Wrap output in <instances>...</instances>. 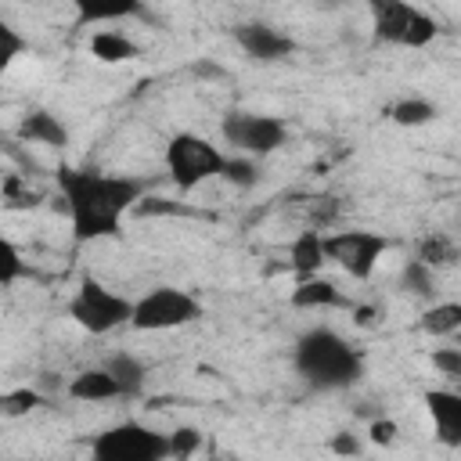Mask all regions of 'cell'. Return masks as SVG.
<instances>
[{
    "label": "cell",
    "mask_w": 461,
    "mask_h": 461,
    "mask_svg": "<svg viewBox=\"0 0 461 461\" xmlns=\"http://www.w3.org/2000/svg\"><path fill=\"white\" fill-rule=\"evenodd\" d=\"M58 191L68 209L72 238L101 241L115 238L122 230V220L137 209V202L148 194V180L126 176V173H101L90 166H58Z\"/></svg>",
    "instance_id": "cell-1"
},
{
    "label": "cell",
    "mask_w": 461,
    "mask_h": 461,
    "mask_svg": "<svg viewBox=\"0 0 461 461\" xmlns=\"http://www.w3.org/2000/svg\"><path fill=\"white\" fill-rule=\"evenodd\" d=\"M295 375L317 393H342L364 378V353L335 328H310L292 346Z\"/></svg>",
    "instance_id": "cell-2"
},
{
    "label": "cell",
    "mask_w": 461,
    "mask_h": 461,
    "mask_svg": "<svg viewBox=\"0 0 461 461\" xmlns=\"http://www.w3.org/2000/svg\"><path fill=\"white\" fill-rule=\"evenodd\" d=\"M223 162H227V155L212 140H205L202 133L180 130L166 140V173H169V180L176 184L180 194H191L205 180L220 176Z\"/></svg>",
    "instance_id": "cell-3"
},
{
    "label": "cell",
    "mask_w": 461,
    "mask_h": 461,
    "mask_svg": "<svg viewBox=\"0 0 461 461\" xmlns=\"http://www.w3.org/2000/svg\"><path fill=\"white\" fill-rule=\"evenodd\" d=\"M90 461H169V436L144 421H115L90 439Z\"/></svg>",
    "instance_id": "cell-4"
},
{
    "label": "cell",
    "mask_w": 461,
    "mask_h": 461,
    "mask_svg": "<svg viewBox=\"0 0 461 461\" xmlns=\"http://www.w3.org/2000/svg\"><path fill=\"white\" fill-rule=\"evenodd\" d=\"M205 317V306L173 285H158L151 292H144L133 310H130V328L137 331H173V328H187L194 321Z\"/></svg>",
    "instance_id": "cell-5"
},
{
    "label": "cell",
    "mask_w": 461,
    "mask_h": 461,
    "mask_svg": "<svg viewBox=\"0 0 461 461\" xmlns=\"http://www.w3.org/2000/svg\"><path fill=\"white\" fill-rule=\"evenodd\" d=\"M371 18H375V36L382 43H393L403 50H421L439 36V22L429 11H421L418 4L378 0V4H371Z\"/></svg>",
    "instance_id": "cell-6"
},
{
    "label": "cell",
    "mask_w": 461,
    "mask_h": 461,
    "mask_svg": "<svg viewBox=\"0 0 461 461\" xmlns=\"http://www.w3.org/2000/svg\"><path fill=\"white\" fill-rule=\"evenodd\" d=\"M130 310H133V303L126 295L112 292L108 285H101L97 277H83L68 299V317L86 335H108V331L130 324Z\"/></svg>",
    "instance_id": "cell-7"
},
{
    "label": "cell",
    "mask_w": 461,
    "mask_h": 461,
    "mask_svg": "<svg viewBox=\"0 0 461 461\" xmlns=\"http://www.w3.org/2000/svg\"><path fill=\"white\" fill-rule=\"evenodd\" d=\"M220 137L245 158H267L288 140V122L263 112H227L220 122Z\"/></svg>",
    "instance_id": "cell-8"
},
{
    "label": "cell",
    "mask_w": 461,
    "mask_h": 461,
    "mask_svg": "<svg viewBox=\"0 0 461 461\" xmlns=\"http://www.w3.org/2000/svg\"><path fill=\"white\" fill-rule=\"evenodd\" d=\"M389 241L375 230H360V227H349V230H335V234H324V259L342 267L353 281H367L378 267V259L385 256Z\"/></svg>",
    "instance_id": "cell-9"
},
{
    "label": "cell",
    "mask_w": 461,
    "mask_h": 461,
    "mask_svg": "<svg viewBox=\"0 0 461 461\" xmlns=\"http://www.w3.org/2000/svg\"><path fill=\"white\" fill-rule=\"evenodd\" d=\"M230 36L252 61H263V65H274V61H285L288 54H295V40L270 22H241L230 29Z\"/></svg>",
    "instance_id": "cell-10"
},
{
    "label": "cell",
    "mask_w": 461,
    "mask_h": 461,
    "mask_svg": "<svg viewBox=\"0 0 461 461\" xmlns=\"http://www.w3.org/2000/svg\"><path fill=\"white\" fill-rule=\"evenodd\" d=\"M429 418H432V429H436V439L450 450L461 447V396L454 389H429L421 396Z\"/></svg>",
    "instance_id": "cell-11"
},
{
    "label": "cell",
    "mask_w": 461,
    "mask_h": 461,
    "mask_svg": "<svg viewBox=\"0 0 461 461\" xmlns=\"http://www.w3.org/2000/svg\"><path fill=\"white\" fill-rule=\"evenodd\" d=\"M14 133H18L22 140H29V144H43V148H54V151L68 148V126H65L54 112H43V108L22 115V122H18Z\"/></svg>",
    "instance_id": "cell-12"
},
{
    "label": "cell",
    "mask_w": 461,
    "mask_h": 461,
    "mask_svg": "<svg viewBox=\"0 0 461 461\" xmlns=\"http://www.w3.org/2000/svg\"><path fill=\"white\" fill-rule=\"evenodd\" d=\"M324 263H328V259H324V234H321L317 227L299 230V234L292 238V245H288V267H292V274H295L299 281H306V277H317V270H321Z\"/></svg>",
    "instance_id": "cell-13"
},
{
    "label": "cell",
    "mask_w": 461,
    "mask_h": 461,
    "mask_svg": "<svg viewBox=\"0 0 461 461\" xmlns=\"http://www.w3.org/2000/svg\"><path fill=\"white\" fill-rule=\"evenodd\" d=\"M295 310H349L353 303L342 295V288H335L328 277H306L292 288V299H288Z\"/></svg>",
    "instance_id": "cell-14"
},
{
    "label": "cell",
    "mask_w": 461,
    "mask_h": 461,
    "mask_svg": "<svg viewBox=\"0 0 461 461\" xmlns=\"http://www.w3.org/2000/svg\"><path fill=\"white\" fill-rule=\"evenodd\" d=\"M101 367L112 375V382L119 385L122 400H140L144 396V389H148V367H144L140 357H133V353H108V360Z\"/></svg>",
    "instance_id": "cell-15"
},
{
    "label": "cell",
    "mask_w": 461,
    "mask_h": 461,
    "mask_svg": "<svg viewBox=\"0 0 461 461\" xmlns=\"http://www.w3.org/2000/svg\"><path fill=\"white\" fill-rule=\"evenodd\" d=\"M65 393L79 403H108V400H122L119 385L112 382V375L104 367H86L79 375H72V382L65 385Z\"/></svg>",
    "instance_id": "cell-16"
},
{
    "label": "cell",
    "mask_w": 461,
    "mask_h": 461,
    "mask_svg": "<svg viewBox=\"0 0 461 461\" xmlns=\"http://www.w3.org/2000/svg\"><path fill=\"white\" fill-rule=\"evenodd\" d=\"M90 54L104 65H122V61L137 58V43L122 29H97L90 36Z\"/></svg>",
    "instance_id": "cell-17"
},
{
    "label": "cell",
    "mask_w": 461,
    "mask_h": 461,
    "mask_svg": "<svg viewBox=\"0 0 461 461\" xmlns=\"http://www.w3.org/2000/svg\"><path fill=\"white\" fill-rule=\"evenodd\" d=\"M396 285H400L403 295L429 303L436 295V270L425 267V263H418V259H407L403 270H400V277H396Z\"/></svg>",
    "instance_id": "cell-18"
},
{
    "label": "cell",
    "mask_w": 461,
    "mask_h": 461,
    "mask_svg": "<svg viewBox=\"0 0 461 461\" xmlns=\"http://www.w3.org/2000/svg\"><path fill=\"white\" fill-rule=\"evenodd\" d=\"M418 328L432 339H447L461 328V303H432L421 317H418Z\"/></svg>",
    "instance_id": "cell-19"
},
{
    "label": "cell",
    "mask_w": 461,
    "mask_h": 461,
    "mask_svg": "<svg viewBox=\"0 0 461 461\" xmlns=\"http://www.w3.org/2000/svg\"><path fill=\"white\" fill-rule=\"evenodd\" d=\"M47 403H50V396L40 393V389H29V385L7 389V393H0V418H25V414H32Z\"/></svg>",
    "instance_id": "cell-20"
},
{
    "label": "cell",
    "mask_w": 461,
    "mask_h": 461,
    "mask_svg": "<svg viewBox=\"0 0 461 461\" xmlns=\"http://www.w3.org/2000/svg\"><path fill=\"white\" fill-rule=\"evenodd\" d=\"M439 115V108L429 101V97H400L393 108H389V119L396 126H425Z\"/></svg>",
    "instance_id": "cell-21"
},
{
    "label": "cell",
    "mask_w": 461,
    "mask_h": 461,
    "mask_svg": "<svg viewBox=\"0 0 461 461\" xmlns=\"http://www.w3.org/2000/svg\"><path fill=\"white\" fill-rule=\"evenodd\" d=\"M414 259L418 263H425V267H450L454 259H457V245H454V238H447V234H425L421 241H418V252H414Z\"/></svg>",
    "instance_id": "cell-22"
},
{
    "label": "cell",
    "mask_w": 461,
    "mask_h": 461,
    "mask_svg": "<svg viewBox=\"0 0 461 461\" xmlns=\"http://www.w3.org/2000/svg\"><path fill=\"white\" fill-rule=\"evenodd\" d=\"M220 176H223L230 187L249 191V187H256V184H259V162H256V158H245V155H227V162H223Z\"/></svg>",
    "instance_id": "cell-23"
},
{
    "label": "cell",
    "mask_w": 461,
    "mask_h": 461,
    "mask_svg": "<svg viewBox=\"0 0 461 461\" xmlns=\"http://www.w3.org/2000/svg\"><path fill=\"white\" fill-rule=\"evenodd\" d=\"M22 277H29V267H25L22 252H18V245L0 234V288L18 285Z\"/></svg>",
    "instance_id": "cell-24"
},
{
    "label": "cell",
    "mask_w": 461,
    "mask_h": 461,
    "mask_svg": "<svg viewBox=\"0 0 461 461\" xmlns=\"http://www.w3.org/2000/svg\"><path fill=\"white\" fill-rule=\"evenodd\" d=\"M166 436H169V461H191L202 450V432L194 425H180Z\"/></svg>",
    "instance_id": "cell-25"
},
{
    "label": "cell",
    "mask_w": 461,
    "mask_h": 461,
    "mask_svg": "<svg viewBox=\"0 0 461 461\" xmlns=\"http://www.w3.org/2000/svg\"><path fill=\"white\" fill-rule=\"evenodd\" d=\"M25 50H29V40H25L11 22L0 18V72H7Z\"/></svg>",
    "instance_id": "cell-26"
},
{
    "label": "cell",
    "mask_w": 461,
    "mask_h": 461,
    "mask_svg": "<svg viewBox=\"0 0 461 461\" xmlns=\"http://www.w3.org/2000/svg\"><path fill=\"white\" fill-rule=\"evenodd\" d=\"M133 212L137 216H198V209H191L184 202H173V198H158V194H144Z\"/></svg>",
    "instance_id": "cell-27"
},
{
    "label": "cell",
    "mask_w": 461,
    "mask_h": 461,
    "mask_svg": "<svg viewBox=\"0 0 461 461\" xmlns=\"http://www.w3.org/2000/svg\"><path fill=\"white\" fill-rule=\"evenodd\" d=\"M130 14H140L137 4H108V7H79V22H119V18H130Z\"/></svg>",
    "instance_id": "cell-28"
},
{
    "label": "cell",
    "mask_w": 461,
    "mask_h": 461,
    "mask_svg": "<svg viewBox=\"0 0 461 461\" xmlns=\"http://www.w3.org/2000/svg\"><path fill=\"white\" fill-rule=\"evenodd\" d=\"M432 367H436L447 382H457V378H461V349H457V346H439V349H432Z\"/></svg>",
    "instance_id": "cell-29"
},
{
    "label": "cell",
    "mask_w": 461,
    "mask_h": 461,
    "mask_svg": "<svg viewBox=\"0 0 461 461\" xmlns=\"http://www.w3.org/2000/svg\"><path fill=\"white\" fill-rule=\"evenodd\" d=\"M328 450L335 454V457H360V450H364V443H360V436L357 432H331V439H328Z\"/></svg>",
    "instance_id": "cell-30"
},
{
    "label": "cell",
    "mask_w": 461,
    "mask_h": 461,
    "mask_svg": "<svg viewBox=\"0 0 461 461\" xmlns=\"http://www.w3.org/2000/svg\"><path fill=\"white\" fill-rule=\"evenodd\" d=\"M367 439H371L375 447H389V443L396 439V421H389V418H375V421L367 425Z\"/></svg>",
    "instance_id": "cell-31"
},
{
    "label": "cell",
    "mask_w": 461,
    "mask_h": 461,
    "mask_svg": "<svg viewBox=\"0 0 461 461\" xmlns=\"http://www.w3.org/2000/svg\"><path fill=\"white\" fill-rule=\"evenodd\" d=\"M353 310V321L360 324V328H378L382 324V306H349Z\"/></svg>",
    "instance_id": "cell-32"
}]
</instances>
